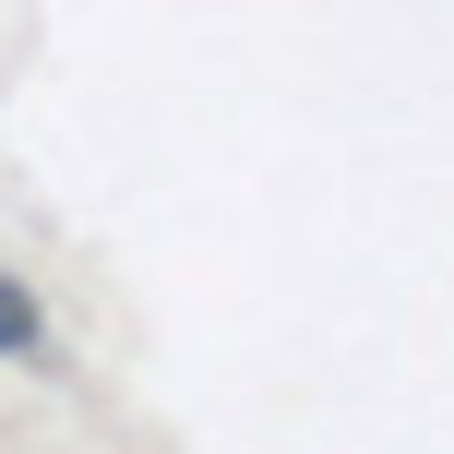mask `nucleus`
<instances>
[{
  "instance_id": "f257e3e1",
  "label": "nucleus",
  "mask_w": 454,
  "mask_h": 454,
  "mask_svg": "<svg viewBox=\"0 0 454 454\" xmlns=\"http://www.w3.org/2000/svg\"><path fill=\"white\" fill-rule=\"evenodd\" d=\"M0 359H12V371H36V359H48V311L12 287V275H0Z\"/></svg>"
}]
</instances>
